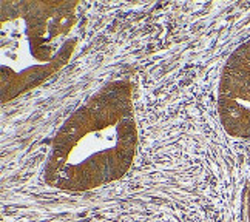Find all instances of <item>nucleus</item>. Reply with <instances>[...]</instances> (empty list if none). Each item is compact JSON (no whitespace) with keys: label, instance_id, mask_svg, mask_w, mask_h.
Here are the masks:
<instances>
[{"label":"nucleus","instance_id":"obj_1","mask_svg":"<svg viewBox=\"0 0 250 222\" xmlns=\"http://www.w3.org/2000/svg\"><path fill=\"white\" fill-rule=\"evenodd\" d=\"M138 150L133 85L105 83L63 121L43 167L48 187L90 191L127 175Z\"/></svg>","mask_w":250,"mask_h":222},{"label":"nucleus","instance_id":"obj_4","mask_svg":"<svg viewBox=\"0 0 250 222\" xmlns=\"http://www.w3.org/2000/svg\"><path fill=\"white\" fill-rule=\"evenodd\" d=\"M246 202H247V219H249V222H250V181H249V188H247Z\"/></svg>","mask_w":250,"mask_h":222},{"label":"nucleus","instance_id":"obj_2","mask_svg":"<svg viewBox=\"0 0 250 222\" xmlns=\"http://www.w3.org/2000/svg\"><path fill=\"white\" fill-rule=\"evenodd\" d=\"M78 2L0 3V98L11 102L51 79L78 46Z\"/></svg>","mask_w":250,"mask_h":222},{"label":"nucleus","instance_id":"obj_3","mask_svg":"<svg viewBox=\"0 0 250 222\" xmlns=\"http://www.w3.org/2000/svg\"><path fill=\"white\" fill-rule=\"evenodd\" d=\"M218 114L229 136L250 139V39L229 56L221 71Z\"/></svg>","mask_w":250,"mask_h":222}]
</instances>
